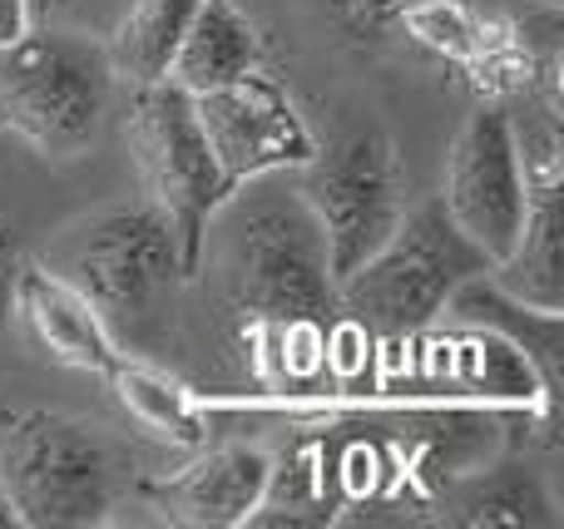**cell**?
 Instances as JSON below:
<instances>
[{"label": "cell", "mask_w": 564, "mask_h": 529, "mask_svg": "<svg viewBox=\"0 0 564 529\" xmlns=\"http://www.w3.org/2000/svg\"><path fill=\"white\" fill-rule=\"evenodd\" d=\"M446 510L451 525H560L545 485L530 471H516V465H500V471L466 481L446 500Z\"/></svg>", "instance_id": "obj_16"}, {"label": "cell", "mask_w": 564, "mask_h": 529, "mask_svg": "<svg viewBox=\"0 0 564 529\" xmlns=\"http://www.w3.org/2000/svg\"><path fill=\"white\" fill-rule=\"evenodd\" d=\"M194 109L208 148H214L218 168H224V178L234 188L292 174V168H302L317 154V139H312L297 99L263 69L234 79V85L194 95Z\"/></svg>", "instance_id": "obj_9"}, {"label": "cell", "mask_w": 564, "mask_h": 529, "mask_svg": "<svg viewBox=\"0 0 564 529\" xmlns=\"http://www.w3.org/2000/svg\"><path fill=\"white\" fill-rule=\"evenodd\" d=\"M327 5H332V15L347 30H357V35H387V30H397L401 10H406L411 0H327Z\"/></svg>", "instance_id": "obj_17"}, {"label": "cell", "mask_w": 564, "mask_h": 529, "mask_svg": "<svg viewBox=\"0 0 564 529\" xmlns=\"http://www.w3.org/2000/svg\"><path fill=\"white\" fill-rule=\"evenodd\" d=\"M0 491L25 529H95L115 510V461L89 426L25 411L0 436Z\"/></svg>", "instance_id": "obj_4"}, {"label": "cell", "mask_w": 564, "mask_h": 529, "mask_svg": "<svg viewBox=\"0 0 564 529\" xmlns=\"http://www.w3.org/2000/svg\"><path fill=\"white\" fill-rule=\"evenodd\" d=\"M129 154H134L139 174H144L149 203L174 228L184 273H198L208 228L218 223L224 203L238 188L224 178L214 148H208L194 95H184L169 79L134 89V104H129Z\"/></svg>", "instance_id": "obj_5"}, {"label": "cell", "mask_w": 564, "mask_h": 529, "mask_svg": "<svg viewBox=\"0 0 564 529\" xmlns=\"http://www.w3.org/2000/svg\"><path fill=\"white\" fill-rule=\"evenodd\" d=\"M253 69H263V35L248 10L238 0H198L169 65V85H178L184 95H204Z\"/></svg>", "instance_id": "obj_12"}, {"label": "cell", "mask_w": 564, "mask_h": 529, "mask_svg": "<svg viewBox=\"0 0 564 529\" xmlns=\"http://www.w3.org/2000/svg\"><path fill=\"white\" fill-rule=\"evenodd\" d=\"M0 529H20L15 510H10V500H6V491H0Z\"/></svg>", "instance_id": "obj_20"}, {"label": "cell", "mask_w": 564, "mask_h": 529, "mask_svg": "<svg viewBox=\"0 0 564 529\" xmlns=\"http://www.w3.org/2000/svg\"><path fill=\"white\" fill-rule=\"evenodd\" d=\"M30 257L20 253V238H15V228L0 218V322L10 317V297H15V277H20V267H25Z\"/></svg>", "instance_id": "obj_18"}, {"label": "cell", "mask_w": 564, "mask_h": 529, "mask_svg": "<svg viewBox=\"0 0 564 529\" xmlns=\"http://www.w3.org/2000/svg\"><path fill=\"white\" fill-rule=\"evenodd\" d=\"M45 267L65 277L69 287H79L105 312L109 327L149 317L159 297L178 277H188L174 228L154 203L105 208V213L65 228V238L45 253Z\"/></svg>", "instance_id": "obj_7"}, {"label": "cell", "mask_w": 564, "mask_h": 529, "mask_svg": "<svg viewBox=\"0 0 564 529\" xmlns=\"http://www.w3.org/2000/svg\"><path fill=\"white\" fill-rule=\"evenodd\" d=\"M337 491L327 475V445L322 441H297L268 461V481L258 495V510L248 515L253 529H317L337 520Z\"/></svg>", "instance_id": "obj_14"}, {"label": "cell", "mask_w": 564, "mask_h": 529, "mask_svg": "<svg viewBox=\"0 0 564 529\" xmlns=\"http://www.w3.org/2000/svg\"><path fill=\"white\" fill-rule=\"evenodd\" d=\"M436 203L490 267L516 247L530 213V164L506 104L490 99L456 129Z\"/></svg>", "instance_id": "obj_8"}, {"label": "cell", "mask_w": 564, "mask_h": 529, "mask_svg": "<svg viewBox=\"0 0 564 529\" xmlns=\"http://www.w3.org/2000/svg\"><path fill=\"white\" fill-rule=\"evenodd\" d=\"M234 218L224 247V273L234 307L248 327H292L332 322L337 312V277L327 247L312 223L307 203L292 194H248L238 188L224 203Z\"/></svg>", "instance_id": "obj_1"}, {"label": "cell", "mask_w": 564, "mask_h": 529, "mask_svg": "<svg viewBox=\"0 0 564 529\" xmlns=\"http://www.w3.org/2000/svg\"><path fill=\"white\" fill-rule=\"evenodd\" d=\"M490 273V263L456 233L441 203L406 208L397 233L361 267L337 283V312H347L367 337L406 342L446 317V302L460 283Z\"/></svg>", "instance_id": "obj_3"}, {"label": "cell", "mask_w": 564, "mask_h": 529, "mask_svg": "<svg viewBox=\"0 0 564 529\" xmlns=\"http://www.w3.org/2000/svg\"><path fill=\"white\" fill-rule=\"evenodd\" d=\"M105 382H109V392H115L119 411L144 436L174 445V451H198V445H208V436H214L208 431L214 406H208L194 386H184L178 376L159 372V366L134 362V356L119 352L115 366L105 372Z\"/></svg>", "instance_id": "obj_13"}, {"label": "cell", "mask_w": 564, "mask_h": 529, "mask_svg": "<svg viewBox=\"0 0 564 529\" xmlns=\"http://www.w3.org/2000/svg\"><path fill=\"white\" fill-rule=\"evenodd\" d=\"M273 455L258 445H198V455L154 485L169 520L198 529H238L258 510Z\"/></svg>", "instance_id": "obj_11"}, {"label": "cell", "mask_w": 564, "mask_h": 529, "mask_svg": "<svg viewBox=\"0 0 564 529\" xmlns=\"http://www.w3.org/2000/svg\"><path fill=\"white\" fill-rule=\"evenodd\" d=\"M292 174L337 283L367 263L406 218V164L381 129L341 134Z\"/></svg>", "instance_id": "obj_6"}, {"label": "cell", "mask_w": 564, "mask_h": 529, "mask_svg": "<svg viewBox=\"0 0 564 529\" xmlns=\"http://www.w3.org/2000/svg\"><path fill=\"white\" fill-rule=\"evenodd\" d=\"M115 65L105 45L75 30H30L0 55V129L40 158L89 154L105 129Z\"/></svg>", "instance_id": "obj_2"}, {"label": "cell", "mask_w": 564, "mask_h": 529, "mask_svg": "<svg viewBox=\"0 0 564 529\" xmlns=\"http://www.w3.org/2000/svg\"><path fill=\"white\" fill-rule=\"evenodd\" d=\"M30 30H35V10H30V0H0V55H6L10 45H20Z\"/></svg>", "instance_id": "obj_19"}, {"label": "cell", "mask_w": 564, "mask_h": 529, "mask_svg": "<svg viewBox=\"0 0 564 529\" xmlns=\"http://www.w3.org/2000/svg\"><path fill=\"white\" fill-rule=\"evenodd\" d=\"M10 317L30 332V342L50 356V362L69 366V372L105 376L119 356L115 327L105 322L95 302L79 287H69L45 263H25L15 277V297H10Z\"/></svg>", "instance_id": "obj_10"}, {"label": "cell", "mask_w": 564, "mask_h": 529, "mask_svg": "<svg viewBox=\"0 0 564 529\" xmlns=\"http://www.w3.org/2000/svg\"><path fill=\"white\" fill-rule=\"evenodd\" d=\"M194 5L198 0H129L105 45L115 79H124L134 89L164 85L178 40H184L188 20H194Z\"/></svg>", "instance_id": "obj_15"}]
</instances>
